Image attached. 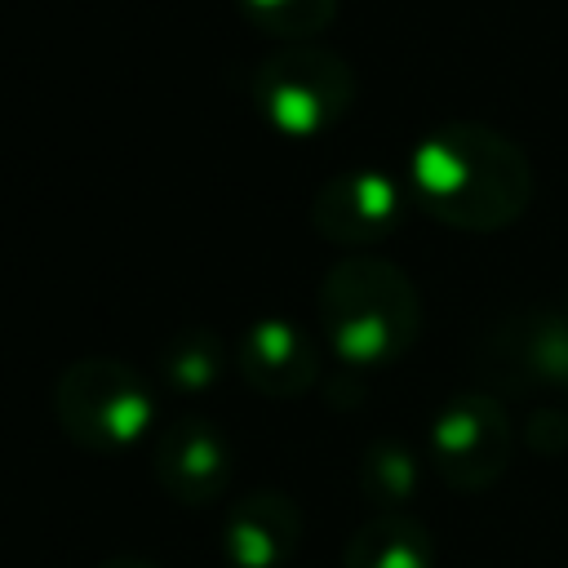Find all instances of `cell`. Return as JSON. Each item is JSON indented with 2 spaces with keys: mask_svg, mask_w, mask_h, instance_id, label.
Returning a JSON list of instances; mask_svg holds the SVG:
<instances>
[{
  "mask_svg": "<svg viewBox=\"0 0 568 568\" xmlns=\"http://www.w3.org/2000/svg\"><path fill=\"white\" fill-rule=\"evenodd\" d=\"M408 200L457 231H501L532 200L528 155L493 124L453 120L408 155Z\"/></svg>",
  "mask_w": 568,
  "mask_h": 568,
  "instance_id": "cell-1",
  "label": "cell"
},
{
  "mask_svg": "<svg viewBox=\"0 0 568 568\" xmlns=\"http://www.w3.org/2000/svg\"><path fill=\"white\" fill-rule=\"evenodd\" d=\"M320 324L351 368H377L404 355L422 328L413 280L377 257H351L320 288Z\"/></svg>",
  "mask_w": 568,
  "mask_h": 568,
  "instance_id": "cell-2",
  "label": "cell"
},
{
  "mask_svg": "<svg viewBox=\"0 0 568 568\" xmlns=\"http://www.w3.org/2000/svg\"><path fill=\"white\" fill-rule=\"evenodd\" d=\"M53 417L80 448L115 453L155 430V399L133 364L93 355L58 373Z\"/></svg>",
  "mask_w": 568,
  "mask_h": 568,
  "instance_id": "cell-3",
  "label": "cell"
},
{
  "mask_svg": "<svg viewBox=\"0 0 568 568\" xmlns=\"http://www.w3.org/2000/svg\"><path fill=\"white\" fill-rule=\"evenodd\" d=\"M253 102L280 133H324L351 111L355 75L346 58L320 44H293L257 67Z\"/></svg>",
  "mask_w": 568,
  "mask_h": 568,
  "instance_id": "cell-4",
  "label": "cell"
},
{
  "mask_svg": "<svg viewBox=\"0 0 568 568\" xmlns=\"http://www.w3.org/2000/svg\"><path fill=\"white\" fill-rule=\"evenodd\" d=\"M510 453H515L510 417L493 395L479 390L457 395L430 422V457L453 488L466 493L488 488L493 479H501Z\"/></svg>",
  "mask_w": 568,
  "mask_h": 568,
  "instance_id": "cell-5",
  "label": "cell"
},
{
  "mask_svg": "<svg viewBox=\"0 0 568 568\" xmlns=\"http://www.w3.org/2000/svg\"><path fill=\"white\" fill-rule=\"evenodd\" d=\"M155 475L173 501L209 506L231 479V444L209 417L178 413L155 426Z\"/></svg>",
  "mask_w": 568,
  "mask_h": 568,
  "instance_id": "cell-6",
  "label": "cell"
},
{
  "mask_svg": "<svg viewBox=\"0 0 568 568\" xmlns=\"http://www.w3.org/2000/svg\"><path fill=\"white\" fill-rule=\"evenodd\" d=\"M404 213V200L390 178L382 173H337L328 178L311 200V226L346 248H364L373 240H386Z\"/></svg>",
  "mask_w": 568,
  "mask_h": 568,
  "instance_id": "cell-7",
  "label": "cell"
},
{
  "mask_svg": "<svg viewBox=\"0 0 568 568\" xmlns=\"http://www.w3.org/2000/svg\"><path fill=\"white\" fill-rule=\"evenodd\" d=\"M231 351H235V373L257 395H271V399L302 395L315 382V373H320L311 337L293 320H284V315L257 320Z\"/></svg>",
  "mask_w": 568,
  "mask_h": 568,
  "instance_id": "cell-8",
  "label": "cell"
},
{
  "mask_svg": "<svg viewBox=\"0 0 568 568\" xmlns=\"http://www.w3.org/2000/svg\"><path fill=\"white\" fill-rule=\"evenodd\" d=\"M297 541L302 510L275 488L244 493L222 524V550L231 568H280L297 550Z\"/></svg>",
  "mask_w": 568,
  "mask_h": 568,
  "instance_id": "cell-9",
  "label": "cell"
},
{
  "mask_svg": "<svg viewBox=\"0 0 568 568\" xmlns=\"http://www.w3.org/2000/svg\"><path fill=\"white\" fill-rule=\"evenodd\" d=\"M497 346L506 351V368H515L510 386H568V315L524 311Z\"/></svg>",
  "mask_w": 568,
  "mask_h": 568,
  "instance_id": "cell-10",
  "label": "cell"
},
{
  "mask_svg": "<svg viewBox=\"0 0 568 568\" xmlns=\"http://www.w3.org/2000/svg\"><path fill=\"white\" fill-rule=\"evenodd\" d=\"M342 568H435V541L413 515L382 510L355 528L342 550Z\"/></svg>",
  "mask_w": 568,
  "mask_h": 568,
  "instance_id": "cell-11",
  "label": "cell"
},
{
  "mask_svg": "<svg viewBox=\"0 0 568 568\" xmlns=\"http://www.w3.org/2000/svg\"><path fill=\"white\" fill-rule=\"evenodd\" d=\"M226 359L235 364V351H226V342L209 328H186L178 333L164 355H160V368H164V382L178 386V390H204L217 382V373L226 368Z\"/></svg>",
  "mask_w": 568,
  "mask_h": 568,
  "instance_id": "cell-12",
  "label": "cell"
},
{
  "mask_svg": "<svg viewBox=\"0 0 568 568\" xmlns=\"http://www.w3.org/2000/svg\"><path fill=\"white\" fill-rule=\"evenodd\" d=\"M244 13L271 31V36H284V40H311L315 31H324L337 13V0H240Z\"/></svg>",
  "mask_w": 568,
  "mask_h": 568,
  "instance_id": "cell-13",
  "label": "cell"
},
{
  "mask_svg": "<svg viewBox=\"0 0 568 568\" xmlns=\"http://www.w3.org/2000/svg\"><path fill=\"white\" fill-rule=\"evenodd\" d=\"M359 479H364V493L377 497L382 506H395L413 493L417 484V466H413V453L399 448L395 439H382L364 453V466H359Z\"/></svg>",
  "mask_w": 568,
  "mask_h": 568,
  "instance_id": "cell-14",
  "label": "cell"
},
{
  "mask_svg": "<svg viewBox=\"0 0 568 568\" xmlns=\"http://www.w3.org/2000/svg\"><path fill=\"white\" fill-rule=\"evenodd\" d=\"M98 568H160V564L146 559V555H111V559H102Z\"/></svg>",
  "mask_w": 568,
  "mask_h": 568,
  "instance_id": "cell-15",
  "label": "cell"
}]
</instances>
